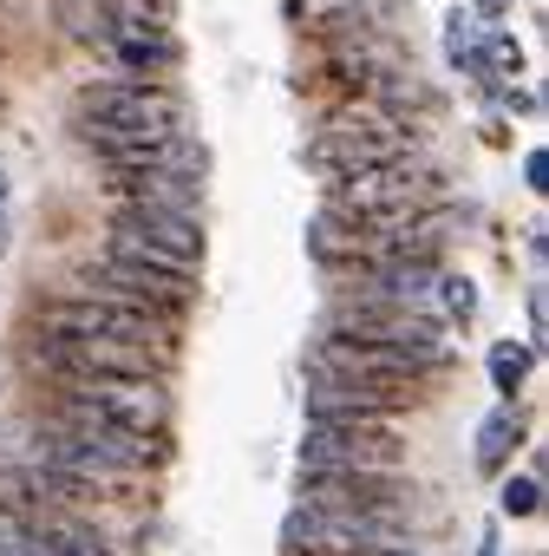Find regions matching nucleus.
<instances>
[{"label":"nucleus","instance_id":"obj_17","mask_svg":"<svg viewBox=\"0 0 549 556\" xmlns=\"http://www.w3.org/2000/svg\"><path fill=\"white\" fill-rule=\"evenodd\" d=\"M484 367H490L497 400H516V393L529 387V374H536V341H497Z\"/></svg>","mask_w":549,"mask_h":556},{"label":"nucleus","instance_id":"obj_14","mask_svg":"<svg viewBox=\"0 0 549 556\" xmlns=\"http://www.w3.org/2000/svg\"><path fill=\"white\" fill-rule=\"evenodd\" d=\"M419 406V387H373V380H334L315 374L308 419H406Z\"/></svg>","mask_w":549,"mask_h":556},{"label":"nucleus","instance_id":"obj_27","mask_svg":"<svg viewBox=\"0 0 549 556\" xmlns=\"http://www.w3.org/2000/svg\"><path fill=\"white\" fill-rule=\"evenodd\" d=\"M0 255H8V210H0Z\"/></svg>","mask_w":549,"mask_h":556},{"label":"nucleus","instance_id":"obj_16","mask_svg":"<svg viewBox=\"0 0 549 556\" xmlns=\"http://www.w3.org/2000/svg\"><path fill=\"white\" fill-rule=\"evenodd\" d=\"M516 445H523V413L503 400V406H490V413L477 419V445H471V465H477V478H497V471L516 458Z\"/></svg>","mask_w":549,"mask_h":556},{"label":"nucleus","instance_id":"obj_6","mask_svg":"<svg viewBox=\"0 0 549 556\" xmlns=\"http://www.w3.org/2000/svg\"><path fill=\"white\" fill-rule=\"evenodd\" d=\"M105 255H125V262H151V268H177L190 275L203 262V223L183 216V210H144V203H125L105 229Z\"/></svg>","mask_w":549,"mask_h":556},{"label":"nucleus","instance_id":"obj_18","mask_svg":"<svg viewBox=\"0 0 549 556\" xmlns=\"http://www.w3.org/2000/svg\"><path fill=\"white\" fill-rule=\"evenodd\" d=\"M60 21L86 47H112V0H60Z\"/></svg>","mask_w":549,"mask_h":556},{"label":"nucleus","instance_id":"obj_25","mask_svg":"<svg viewBox=\"0 0 549 556\" xmlns=\"http://www.w3.org/2000/svg\"><path fill=\"white\" fill-rule=\"evenodd\" d=\"M367 556H432L425 543H393V549H367Z\"/></svg>","mask_w":549,"mask_h":556},{"label":"nucleus","instance_id":"obj_20","mask_svg":"<svg viewBox=\"0 0 549 556\" xmlns=\"http://www.w3.org/2000/svg\"><path fill=\"white\" fill-rule=\"evenodd\" d=\"M497 510L503 517H536L542 510V478L529 471V478H503L497 484Z\"/></svg>","mask_w":549,"mask_h":556},{"label":"nucleus","instance_id":"obj_22","mask_svg":"<svg viewBox=\"0 0 549 556\" xmlns=\"http://www.w3.org/2000/svg\"><path fill=\"white\" fill-rule=\"evenodd\" d=\"M0 556H53L34 530H21V523H8V530H0Z\"/></svg>","mask_w":549,"mask_h":556},{"label":"nucleus","instance_id":"obj_10","mask_svg":"<svg viewBox=\"0 0 549 556\" xmlns=\"http://www.w3.org/2000/svg\"><path fill=\"white\" fill-rule=\"evenodd\" d=\"M79 295H105V302H125V308H144L157 321H177L190 308V275L177 268H151V262H125V255H99L73 275Z\"/></svg>","mask_w":549,"mask_h":556},{"label":"nucleus","instance_id":"obj_28","mask_svg":"<svg viewBox=\"0 0 549 556\" xmlns=\"http://www.w3.org/2000/svg\"><path fill=\"white\" fill-rule=\"evenodd\" d=\"M0 203H8V164H0Z\"/></svg>","mask_w":549,"mask_h":556},{"label":"nucleus","instance_id":"obj_26","mask_svg":"<svg viewBox=\"0 0 549 556\" xmlns=\"http://www.w3.org/2000/svg\"><path fill=\"white\" fill-rule=\"evenodd\" d=\"M510 8V0H477V14H503Z\"/></svg>","mask_w":549,"mask_h":556},{"label":"nucleus","instance_id":"obj_9","mask_svg":"<svg viewBox=\"0 0 549 556\" xmlns=\"http://www.w3.org/2000/svg\"><path fill=\"white\" fill-rule=\"evenodd\" d=\"M393 543H419V536L393 517H347V510H315V504H295L282 517V556H367Z\"/></svg>","mask_w":549,"mask_h":556},{"label":"nucleus","instance_id":"obj_21","mask_svg":"<svg viewBox=\"0 0 549 556\" xmlns=\"http://www.w3.org/2000/svg\"><path fill=\"white\" fill-rule=\"evenodd\" d=\"M445 53H451V66H464V73H471V60H477V27H471V14H464V8L445 21Z\"/></svg>","mask_w":549,"mask_h":556},{"label":"nucleus","instance_id":"obj_2","mask_svg":"<svg viewBox=\"0 0 549 556\" xmlns=\"http://www.w3.org/2000/svg\"><path fill=\"white\" fill-rule=\"evenodd\" d=\"M177 321H157L144 308H125V302H105V295H53L34 308V334H66V341H138V348H177L170 341Z\"/></svg>","mask_w":549,"mask_h":556},{"label":"nucleus","instance_id":"obj_5","mask_svg":"<svg viewBox=\"0 0 549 556\" xmlns=\"http://www.w3.org/2000/svg\"><path fill=\"white\" fill-rule=\"evenodd\" d=\"M302 471H406L399 419H308Z\"/></svg>","mask_w":549,"mask_h":556},{"label":"nucleus","instance_id":"obj_19","mask_svg":"<svg viewBox=\"0 0 549 556\" xmlns=\"http://www.w3.org/2000/svg\"><path fill=\"white\" fill-rule=\"evenodd\" d=\"M432 302H438V308H445V321H458V328H471V321H477V282H471V275H445V268H438Z\"/></svg>","mask_w":549,"mask_h":556},{"label":"nucleus","instance_id":"obj_4","mask_svg":"<svg viewBox=\"0 0 549 556\" xmlns=\"http://www.w3.org/2000/svg\"><path fill=\"white\" fill-rule=\"evenodd\" d=\"M27 361L53 380H164L177 348H138V341H66V334H27Z\"/></svg>","mask_w":549,"mask_h":556},{"label":"nucleus","instance_id":"obj_24","mask_svg":"<svg viewBox=\"0 0 549 556\" xmlns=\"http://www.w3.org/2000/svg\"><path fill=\"white\" fill-rule=\"evenodd\" d=\"M523 184H529V190H542V151H529V157H523Z\"/></svg>","mask_w":549,"mask_h":556},{"label":"nucleus","instance_id":"obj_13","mask_svg":"<svg viewBox=\"0 0 549 556\" xmlns=\"http://www.w3.org/2000/svg\"><path fill=\"white\" fill-rule=\"evenodd\" d=\"M308 374H334V380H373V387H419L425 367L380 348V341H354V334H321L308 348Z\"/></svg>","mask_w":549,"mask_h":556},{"label":"nucleus","instance_id":"obj_12","mask_svg":"<svg viewBox=\"0 0 549 556\" xmlns=\"http://www.w3.org/2000/svg\"><path fill=\"white\" fill-rule=\"evenodd\" d=\"M399 157H419V138L406 125L393 131H360V125H321L315 144H308V164L334 184V177H354V170H373V164H399Z\"/></svg>","mask_w":549,"mask_h":556},{"label":"nucleus","instance_id":"obj_7","mask_svg":"<svg viewBox=\"0 0 549 556\" xmlns=\"http://www.w3.org/2000/svg\"><path fill=\"white\" fill-rule=\"evenodd\" d=\"M295 491H302L295 504L347 510V517H393L406 530H412V510H419L412 471H302Z\"/></svg>","mask_w":549,"mask_h":556},{"label":"nucleus","instance_id":"obj_11","mask_svg":"<svg viewBox=\"0 0 549 556\" xmlns=\"http://www.w3.org/2000/svg\"><path fill=\"white\" fill-rule=\"evenodd\" d=\"M438 203V177L419 164V157H399V164H373V170H354V177H334L328 184V210L334 216H406V210H425Z\"/></svg>","mask_w":549,"mask_h":556},{"label":"nucleus","instance_id":"obj_23","mask_svg":"<svg viewBox=\"0 0 549 556\" xmlns=\"http://www.w3.org/2000/svg\"><path fill=\"white\" fill-rule=\"evenodd\" d=\"M477 556H503V536H497V523H484V530H477Z\"/></svg>","mask_w":549,"mask_h":556},{"label":"nucleus","instance_id":"obj_15","mask_svg":"<svg viewBox=\"0 0 549 556\" xmlns=\"http://www.w3.org/2000/svg\"><path fill=\"white\" fill-rule=\"evenodd\" d=\"M125 203H144V210H183L196 216L203 203V177H183V170H138V177H112Z\"/></svg>","mask_w":549,"mask_h":556},{"label":"nucleus","instance_id":"obj_3","mask_svg":"<svg viewBox=\"0 0 549 556\" xmlns=\"http://www.w3.org/2000/svg\"><path fill=\"white\" fill-rule=\"evenodd\" d=\"M328 334H354V341H380L406 361H419L425 374H445L451 367V341H445V321L425 315V308H380V302H334L328 308Z\"/></svg>","mask_w":549,"mask_h":556},{"label":"nucleus","instance_id":"obj_8","mask_svg":"<svg viewBox=\"0 0 549 556\" xmlns=\"http://www.w3.org/2000/svg\"><path fill=\"white\" fill-rule=\"evenodd\" d=\"M47 400L73 406V413H92V419H112L125 432H151V439H164V426H170V387L151 380V374H131V380H53Z\"/></svg>","mask_w":549,"mask_h":556},{"label":"nucleus","instance_id":"obj_1","mask_svg":"<svg viewBox=\"0 0 549 556\" xmlns=\"http://www.w3.org/2000/svg\"><path fill=\"white\" fill-rule=\"evenodd\" d=\"M73 131L92 144V157L112 144L170 138V131H183V99L170 86H151V79H99V86H79Z\"/></svg>","mask_w":549,"mask_h":556}]
</instances>
